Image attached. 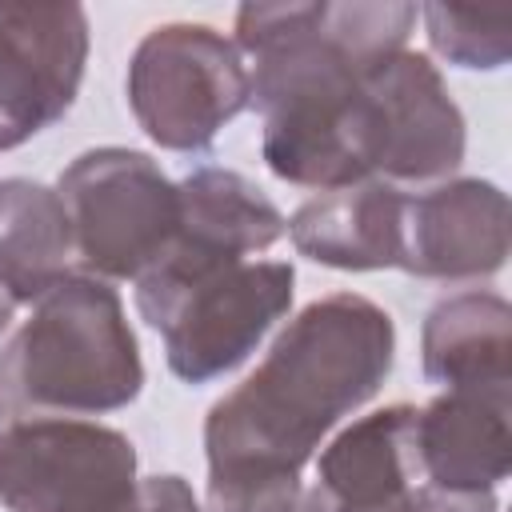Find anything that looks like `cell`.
<instances>
[{
    "instance_id": "obj_1",
    "label": "cell",
    "mask_w": 512,
    "mask_h": 512,
    "mask_svg": "<svg viewBox=\"0 0 512 512\" xmlns=\"http://www.w3.org/2000/svg\"><path fill=\"white\" fill-rule=\"evenodd\" d=\"M420 8L404 0L244 4L236 48L248 108L260 112V156L284 184L336 192L380 180L384 108L372 68L404 48Z\"/></svg>"
},
{
    "instance_id": "obj_2",
    "label": "cell",
    "mask_w": 512,
    "mask_h": 512,
    "mask_svg": "<svg viewBox=\"0 0 512 512\" xmlns=\"http://www.w3.org/2000/svg\"><path fill=\"white\" fill-rule=\"evenodd\" d=\"M396 360L392 316L360 296L312 300L272 340L256 372L204 416V512H300V468L368 404Z\"/></svg>"
},
{
    "instance_id": "obj_3",
    "label": "cell",
    "mask_w": 512,
    "mask_h": 512,
    "mask_svg": "<svg viewBox=\"0 0 512 512\" xmlns=\"http://www.w3.org/2000/svg\"><path fill=\"white\" fill-rule=\"evenodd\" d=\"M144 388L136 332L112 284L68 272L0 348V404L28 416H100Z\"/></svg>"
},
{
    "instance_id": "obj_4",
    "label": "cell",
    "mask_w": 512,
    "mask_h": 512,
    "mask_svg": "<svg viewBox=\"0 0 512 512\" xmlns=\"http://www.w3.org/2000/svg\"><path fill=\"white\" fill-rule=\"evenodd\" d=\"M296 268L288 260H240L192 276L136 280V312L164 340L168 372L212 384L240 368L272 324L292 308Z\"/></svg>"
},
{
    "instance_id": "obj_5",
    "label": "cell",
    "mask_w": 512,
    "mask_h": 512,
    "mask_svg": "<svg viewBox=\"0 0 512 512\" xmlns=\"http://www.w3.org/2000/svg\"><path fill=\"white\" fill-rule=\"evenodd\" d=\"M72 228V256L104 284L140 280L176 240L180 196L164 168L136 148H88L56 180Z\"/></svg>"
},
{
    "instance_id": "obj_6",
    "label": "cell",
    "mask_w": 512,
    "mask_h": 512,
    "mask_svg": "<svg viewBox=\"0 0 512 512\" xmlns=\"http://www.w3.org/2000/svg\"><path fill=\"white\" fill-rule=\"evenodd\" d=\"M128 108L168 152H204L248 108L240 48L212 24H160L128 60Z\"/></svg>"
},
{
    "instance_id": "obj_7",
    "label": "cell",
    "mask_w": 512,
    "mask_h": 512,
    "mask_svg": "<svg viewBox=\"0 0 512 512\" xmlns=\"http://www.w3.org/2000/svg\"><path fill=\"white\" fill-rule=\"evenodd\" d=\"M136 444L92 420L32 416L0 432V504L8 512H132Z\"/></svg>"
},
{
    "instance_id": "obj_8",
    "label": "cell",
    "mask_w": 512,
    "mask_h": 512,
    "mask_svg": "<svg viewBox=\"0 0 512 512\" xmlns=\"http://www.w3.org/2000/svg\"><path fill=\"white\" fill-rule=\"evenodd\" d=\"M88 64L80 4L0 8V152H12L68 116Z\"/></svg>"
},
{
    "instance_id": "obj_9",
    "label": "cell",
    "mask_w": 512,
    "mask_h": 512,
    "mask_svg": "<svg viewBox=\"0 0 512 512\" xmlns=\"http://www.w3.org/2000/svg\"><path fill=\"white\" fill-rule=\"evenodd\" d=\"M508 260V196L480 176L444 180L428 192L404 196L400 260L420 280H484Z\"/></svg>"
},
{
    "instance_id": "obj_10",
    "label": "cell",
    "mask_w": 512,
    "mask_h": 512,
    "mask_svg": "<svg viewBox=\"0 0 512 512\" xmlns=\"http://www.w3.org/2000/svg\"><path fill=\"white\" fill-rule=\"evenodd\" d=\"M384 108V184H436L464 164V112L424 52H392L372 68Z\"/></svg>"
},
{
    "instance_id": "obj_11",
    "label": "cell",
    "mask_w": 512,
    "mask_h": 512,
    "mask_svg": "<svg viewBox=\"0 0 512 512\" xmlns=\"http://www.w3.org/2000/svg\"><path fill=\"white\" fill-rule=\"evenodd\" d=\"M180 224L164 260L144 276H192L220 264H240L268 252L284 232V212L248 176L216 164L192 168L176 180ZM140 276V280H144Z\"/></svg>"
},
{
    "instance_id": "obj_12",
    "label": "cell",
    "mask_w": 512,
    "mask_h": 512,
    "mask_svg": "<svg viewBox=\"0 0 512 512\" xmlns=\"http://www.w3.org/2000/svg\"><path fill=\"white\" fill-rule=\"evenodd\" d=\"M412 420V404H388L340 428L316 460L300 512H412L420 488Z\"/></svg>"
},
{
    "instance_id": "obj_13",
    "label": "cell",
    "mask_w": 512,
    "mask_h": 512,
    "mask_svg": "<svg viewBox=\"0 0 512 512\" xmlns=\"http://www.w3.org/2000/svg\"><path fill=\"white\" fill-rule=\"evenodd\" d=\"M412 452L420 484L444 492H496L512 468L508 396L444 392L416 408Z\"/></svg>"
},
{
    "instance_id": "obj_14",
    "label": "cell",
    "mask_w": 512,
    "mask_h": 512,
    "mask_svg": "<svg viewBox=\"0 0 512 512\" xmlns=\"http://www.w3.org/2000/svg\"><path fill=\"white\" fill-rule=\"evenodd\" d=\"M420 368L444 392L508 396L512 308L496 292H456L428 308L420 324Z\"/></svg>"
},
{
    "instance_id": "obj_15",
    "label": "cell",
    "mask_w": 512,
    "mask_h": 512,
    "mask_svg": "<svg viewBox=\"0 0 512 512\" xmlns=\"http://www.w3.org/2000/svg\"><path fill=\"white\" fill-rule=\"evenodd\" d=\"M400 212L404 192L384 180L320 192L288 220V236L300 256L340 272H380L400 260Z\"/></svg>"
},
{
    "instance_id": "obj_16",
    "label": "cell",
    "mask_w": 512,
    "mask_h": 512,
    "mask_svg": "<svg viewBox=\"0 0 512 512\" xmlns=\"http://www.w3.org/2000/svg\"><path fill=\"white\" fill-rule=\"evenodd\" d=\"M72 228L56 188L24 176L0 180V284L16 304H36L68 276Z\"/></svg>"
},
{
    "instance_id": "obj_17",
    "label": "cell",
    "mask_w": 512,
    "mask_h": 512,
    "mask_svg": "<svg viewBox=\"0 0 512 512\" xmlns=\"http://www.w3.org/2000/svg\"><path fill=\"white\" fill-rule=\"evenodd\" d=\"M428 44L456 68L496 72L512 56V12L508 8H456L424 4L420 8Z\"/></svg>"
},
{
    "instance_id": "obj_18",
    "label": "cell",
    "mask_w": 512,
    "mask_h": 512,
    "mask_svg": "<svg viewBox=\"0 0 512 512\" xmlns=\"http://www.w3.org/2000/svg\"><path fill=\"white\" fill-rule=\"evenodd\" d=\"M132 512H204L188 488L184 476L176 472H164V476H148L140 480V492H136V508Z\"/></svg>"
},
{
    "instance_id": "obj_19",
    "label": "cell",
    "mask_w": 512,
    "mask_h": 512,
    "mask_svg": "<svg viewBox=\"0 0 512 512\" xmlns=\"http://www.w3.org/2000/svg\"><path fill=\"white\" fill-rule=\"evenodd\" d=\"M412 512H500L496 492H444L420 484L412 496Z\"/></svg>"
},
{
    "instance_id": "obj_20",
    "label": "cell",
    "mask_w": 512,
    "mask_h": 512,
    "mask_svg": "<svg viewBox=\"0 0 512 512\" xmlns=\"http://www.w3.org/2000/svg\"><path fill=\"white\" fill-rule=\"evenodd\" d=\"M16 308H20V304H16V296H12V292H8L4 284H0V336L8 332V324H12V316H16Z\"/></svg>"
},
{
    "instance_id": "obj_21",
    "label": "cell",
    "mask_w": 512,
    "mask_h": 512,
    "mask_svg": "<svg viewBox=\"0 0 512 512\" xmlns=\"http://www.w3.org/2000/svg\"><path fill=\"white\" fill-rule=\"evenodd\" d=\"M4 424H8V408L0 404V432H4Z\"/></svg>"
}]
</instances>
